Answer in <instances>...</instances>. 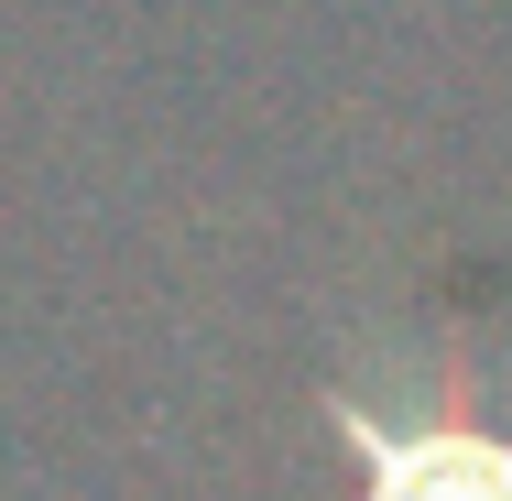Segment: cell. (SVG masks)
Returning <instances> with one entry per match:
<instances>
[{
  "mask_svg": "<svg viewBox=\"0 0 512 501\" xmlns=\"http://www.w3.org/2000/svg\"><path fill=\"white\" fill-rule=\"evenodd\" d=\"M327 425L349 436L371 501H512V436L469 414H382L360 393H327Z\"/></svg>",
  "mask_w": 512,
  "mask_h": 501,
  "instance_id": "obj_1",
  "label": "cell"
}]
</instances>
